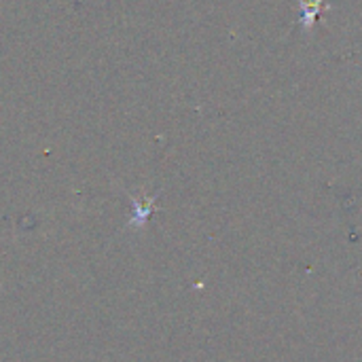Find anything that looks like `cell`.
I'll list each match as a JSON object with an SVG mask.
<instances>
[{"label": "cell", "mask_w": 362, "mask_h": 362, "mask_svg": "<svg viewBox=\"0 0 362 362\" xmlns=\"http://www.w3.org/2000/svg\"><path fill=\"white\" fill-rule=\"evenodd\" d=\"M327 0H297L299 8H301V15H299V25L303 28L305 34H312L316 21L320 19L322 15V6H325Z\"/></svg>", "instance_id": "1"}]
</instances>
